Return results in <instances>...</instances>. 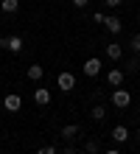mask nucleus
<instances>
[{
	"mask_svg": "<svg viewBox=\"0 0 140 154\" xmlns=\"http://www.w3.org/2000/svg\"><path fill=\"white\" fill-rule=\"evenodd\" d=\"M112 104H115L118 109H126V106L132 104V95H129L126 90H120V87H118L115 93H112Z\"/></svg>",
	"mask_w": 140,
	"mask_h": 154,
	"instance_id": "nucleus-1",
	"label": "nucleus"
},
{
	"mask_svg": "<svg viewBox=\"0 0 140 154\" xmlns=\"http://www.w3.org/2000/svg\"><path fill=\"white\" fill-rule=\"evenodd\" d=\"M56 81H59V90H64V93H70V90L76 87V76L73 73H59Z\"/></svg>",
	"mask_w": 140,
	"mask_h": 154,
	"instance_id": "nucleus-2",
	"label": "nucleus"
},
{
	"mask_svg": "<svg viewBox=\"0 0 140 154\" xmlns=\"http://www.w3.org/2000/svg\"><path fill=\"white\" fill-rule=\"evenodd\" d=\"M101 73V59H87L84 62V76H98Z\"/></svg>",
	"mask_w": 140,
	"mask_h": 154,
	"instance_id": "nucleus-3",
	"label": "nucleus"
},
{
	"mask_svg": "<svg viewBox=\"0 0 140 154\" xmlns=\"http://www.w3.org/2000/svg\"><path fill=\"white\" fill-rule=\"evenodd\" d=\"M3 104H6V109H8V112H17V109L23 106V98L11 93V95H6V101H3Z\"/></svg>",
	"mask_w": 140,
	"mask_h": 154,
	"instance_id": "nucleus-4",
	"label": "nucleus"
},
{
	"mask_svg": "<svg viewBox=\"0 0 140 154\" xmlns=\"http://www.w3.org/2000/svg\"><path fill=\"white\" fill-rule=\"evenodd\" d=\"M3 45H6V48L11 51V53H20V51H23V39H20V37H8Z\"/></svg>",
	"mask_w": 140,
	"mask_h": 154,
	"instance_id": "nucleus-5",
	"label": "nucleus"
},
{
	"mask_svg": "<svg viewBox=\"0 0 140 154\" xmlns=\"http://www.w3.org/2000/svg\"><path fill=\"white\" fill-rule=\"evenodd\" d=\"M107 56H109L112 62H118L120 56H123V51H120V45H118V42H112V45H107Z\"/></svg>",
	"mask_w": 140,
	"mask_h": 154,
	"instance_id": "nucleus-6",
	"label": "nucleus"
},
{
	"mask_svg": "<svg viewBox=\"0 0 140 154\" xmlns=\"http://www.w3.org/2000/svg\"><path fill=\"white\" fill-rule=\"evenodd\" d=\"M112 140H118V143L129 140V129L126 126H115V129H112Z\"/></svg>",
	"mask_w": 140,
	"mask_h": 154,
	"instance_id": "nucleus-7",
	"label": "nucleus"
},
{
	"mask_svg": "<svg viewBox=\"0 0 140 154\" xmlns=\"http://www.w3.org/2000/svg\"><path fill=\"white\" fill-rule=\"evenodd\" d=\"M17 8H20V0H3L0 3V11H6V14H14Z\"/></svg>",
	"mask_w": 140,
	"mask_h": 154,
	"instance_id": "nucleus-8",
	"label": "nucleus"
},
{
	"mask_svg": "<svg viewBox=\"0 0 140 154\" xmlns=\"http://www.w3.org/2000/svg\"><path fill=\"white\" fill-rule=\"evenodd\" d=\"M107 79H109V84L120 87V84H123V70H118V67H115V70H109V76H107Z\"/></svg>",
	"mask_w": 140,
	"mask_h": 154,
	"instance_id": "nucleus-9",
	"label": "nucleus"
},
{
	"mask_svg": "<svg viewBox=\"0 0 140 154\" xmlns=\"http://www.w3.org/2000/svg\"><path fill=\"white\" fill-rule=\"evenodd\" d=\"M34 101L39 104V106L51 104V93H48V90H36V93H34Z\"/></svg>",
	"mask_w": 140,
	"mask_h": 154,
	"instance_id": "nucleus-10",
	"label": "nucleus"
},
{
	"mask_svg": "<svg viewBox=\"0 0 140 154\" xmlns=\"http://www.w3.org/2000/svg\"><path fill=\"white\" fill-rule=\"evenodd\" d=\"M104 25H107V31H109V34H118V31H120V20H118V17H107Z\"/></svg>",
	"mask_w": 140,
	"mask_h": 154,
	"instance_id": "nucleus-11",
	"label": "nucleus"
},
{
	"mask_svg": "<svg viewBox=\"0 0 140 154\" xmlns=\"http://www.w3.org/2000/svg\"><path fill=\"white\" fill-rule=\"evenodd\" d=\"M42 73H45L42 65H31V67H28V79H31V81H39V79H42Z\"/></svg>",
	"mask_w": 140,
	"mask_h": 154,
	"instance_id": "nucleus-12",
	"label": "nucleus"
},
{
	"mask_svg": "<svg viewBox=\"0 0 140 154\" xmlns=\"http://www.w3.org/2000/svg\"><path fill=\"white\" fill-rule=\"evenodd\" d=\"M76 134H79V126H76V123H70V126H64V129H62V137H64V140H73Z\"/></svg>",
	"mask_w": 140,
	"mask_h": 154,
	"instance_id": "nucleus-13",
	"label": "nucleus"
},
{
	"mask_svg": "<svg viewBox=\"0 0 140 154\" xmlns=\"http://www.w3.org/2000/svg\"><path fill=\"white\" fill-rule=\"evenodd\" d=\"M90 115H92V118H95V121H101V118H104V115H107V109H104V106H95V109H92Z\"/></svg>",
	"mask_w": 140,
	"mask_h": 154,
	"instance_id": "nucleus-14",
	"label": "nucleus"
},
{
	"mask_svg": "<svg viewBox=\"0 0 140 154\" xmlns=\"http://www.w3.org/2000/svg\"><path fill=\"white\" fill-rule=\"evenodd\" d=\"M132 51L140 53V34H137V37H132Z\"/></svg>",
	"mask_w": 140,
	"mask_h": 154,
	"instance_id": "nucleus-15",
	"label": "nucleus"
},
{
	"mask_svg": "<svg viewBox=\"0 0 140 154\" xmlns=\"http://www.w3.org/2000/svg\"><path fill=\"white\" fill-rule=\"evenodd\" d=\"M36 154H56V149H53V146H42Z\"/></svg>",
	"mask_w": 140,
	"mask_h": 154,
	"instance_id": "nucleus-16",
	"label": "nucleus"
},
{
	"mask_svg": "<svg viewBox=\"0 0 140 154\" xmlns=\"http://www.w3.org/2000/svg\"><path fill=\"white\" fill-rule=\"evenodd\" d=\"M98 149H101L98 140H90V143H87V151H98Z\"/></svg>",
	"mask_w": 140,
	"mask_h": 154,
	"instance_id": "nucleus-17",
	"label": "nucleus"
},
{
	"mask_svg": "<svg viewBox=\"0 0 140 154\" xmlns=\"http://www.w3.org/2000/svg\"><path fill=\"white\" fill-rule=\"evenodd\" d=\"M92 20H95V23H104V20H107V14H104V11H95V17H92Z\"/></svg>",
	"mask_w": 140,
	"mask_h": 154,
	"instance_id": "nucleus-18",
	"label": "nucleus"
},
{
	"mask_svg": "<svg viewBox=\"0 0 140 154\" xmlns=\"http://www.w3.org/2000/svg\"><path fill=\"white\" fill-rule=\"evenodd\" d=\"M104 3H107L109 8H115V6H120V3H123V0H104Z\"/></svg>",
	"mask_w": 140,
	"mask_h": 154,
	"instance_id": "nucleus-19",
	"label": "nucleus"
},
{
	"mask_svg": "<svg viewBox=\"0 0 140 154\" xmlns=\"http://www.w3.org/2000/svg\"><path fill=\"white\" fill-rule=\"evenodd\" d=\"M87 3H90V0H73V6H76V8H84Z\"/></svg>",
	"mask_w": 140,
	"mask_h": 154,
	"instance_id": "nucleus-20",
	"label": "nucleus"
},
{
	"mask_svg": "<svg viewBox=\"0 0 140 154\" xmlns=\"http://www.w3.org/2000/svg\"><path fill=\"white\" fill-rule=\"evenodd\" d=\"M64 154H76V151H73V149H67V151H64Z\"/></svg>",
	"mask_w": 140,
	"mask_h": 154,
	"instance_id": "nucleus-21",
	"label": "nucleus"
},
{
	"mask_svg": "<svg viewBox=\"0 0 140 154\" xmlns=\"http://www.w3.org/2000/svg\"><path fill=\"white\" fill-rule=\"evenodd\" d=\"M107 154H120V151H107Z\"/></svg>",
	"mask_w": 140,
	"mask_h": 154,
	"instance_id": "nucleus-22",
	"label": "nucleus"
},
{
	"mask_svg": "<svg viewBox=\"0 0 140 154\" xmlns=\"http://www.w3.org/2000/svg\"><path fill=\"white\" fill-rule=\"evenodd\" d=\"M137 23H140V14H137Z\"/></svg>",
	"mask_w": 140,
	"mask_h": 154,
	"instance_id": "nucleus-23",
	"label": "nucleus"
},
{
	"mask_svg": "<svg viewBox=\"0 0 140 154\" xmlns=\"http://www.w3.org/2000/svg\"><path fill=\"white\" fill-rule=\"evenodd\" d=\"M0 45H3V39H0Z\"/></svg>",
	"mask_w": 140,
	"mask_h": 154,
	"instance_id": "nucleus-24",
	"label": "nucleus"
},
{
	"mask_svg": "<svg viewBox=\"0 0 140 154\" xmlns=\"http://www.w3.org/2000/svg\"><path fill=\"white\" fill-rule=\"evenodd\" d=\"M137 134H140V132H137Z\"/></svg>",
	"mask_w": 140,
	"mask_h": 154,
	"instance_id": "nucleus-25",
	"label": "nucleus"
}]
</instances>
